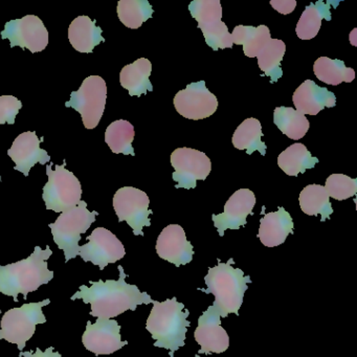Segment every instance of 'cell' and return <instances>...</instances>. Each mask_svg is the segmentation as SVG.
Instances as JSON below:
<instances>
[{"label": "cell", "instance_id": "26", "mask_svg": "<svg viewBox=\"0 0 357 357\" xmlns=\"http://www.w3.org/2000/svg\"><path fill=\"white\" fill-rule=\"evenodd\" d=\"M262 135V126H261L260 121L255 118L246 119L234 132V147L238 150H246V153L250 155L255 151H259L261 155H265L267 147L261 141Z\"/></svg>", "mask_w": 357, "mask_h": 357}, {"label": "cell", "instance_id": "15", "mask_svg": "<svg viewBox=\"0 0 357 357\" xmlns=\"http://www.w3.org/2000/svg\"><path fill=\"white\" fill-rule=\"evenodd\" d=\"M82 342L85 349L96 356L112 354L128 344L121 337V326L112 319H97L93 324L87 321Z\"/></svg>", "mask_w": 357, "mask_h": 357}, {"label": "cell", "instance_id": "25", "mask_svg": "<svg viewBox=\"0 0 357 357\" xmlns=\"http://www.w3.org/2000/svg\"><path fill=\"white\" fill-rule=\"evenodd\" d=\"M319 162V158H313L310 151L300 143L289 146L278 158L280 168L289 176H298L300 173L304 174L307 169L314 168Z\"/></svg>", "mask_w": 357, "mask_h": 357}, {"label": "cell", "instance_id": "24", "mask_svg": "<svg viewBox=\"0 0 357 357\" xmlns=\"http://www.w3.org/2000/svg\"><path fill=\"white\" fill-rule=\"evenodd\" d=\"M333 1H317L315 3H310L303 12L298 24H296V32L298 38L302 40H310L319 34L321 30V20L327 22L331 20V5Z\"/></svg>", "mask_w": 357, "mask_h": 357}, {"label": "cell", "instance_id": "1", "mask_svg": "<svg viewBox=\"0 0 357 357\" xmlns=\"http://www.w3.org/2000/svg\"><path fill=\"white\" fill-rule=\"evenodd\" d=\"M120 278L107 281H91V287L81 285L80 290L70 298L72 301L83 300L91 305V317L97 319H112L126 312L137 310L139 305L151 304V296L142 292L137 285L126 282L124 268L119 265Z\"/></svg>", "mask_w": 357, "mask_h": 357}, {"label": "cell", "instance_id": "2", "mask_svg": "<svg viewBox=\"0 0 357 357\" xmlns=\"http://www.w3.org/2000/svg\"><path fill=\"white\" fill-rule=\"evenodd\" d=\"M52 255L53 250L49 245L45 250L36 246L29 258L0 266V292L18 302V294H24L26 300L30 292L49 284L54 279V271L47 267Z\"/></svg>", "mask_w": 357, "mask_h": 357}, {"label": "cell", "instance_id": "22", "mask_svg": "<svg viewBox=\"0 0 357 357\" xmlns=\"http://www.w3.org/2000/svg\"><path fill=\"white\" fill-rule=\"evenodd\" d=\"M103 31L89 16H79L73 20L68 28V39L70 45L79 53H93L100 43H105L102 36Z\"/></svg>", "mask_w": 357, "mask_h": 357}, {"label": "cell", "instance_id": "40", "mask_svg": "<svg viewBox=\"0 0 357 357\" xmlns=\"http://www.w3.org/2000/svg\"><path fill=\"white\" fill-rule=\"evenodd\" d=\"M0 313H1V310H0Z\"/></svg>", "mask_w": 357, "mask_h": 357}, {"label": "cell", "instance_id": "16", "mask_svg": "<svg viewBox=\"0 0 357 357\" xmlns=\"http://www.w3.org/2000/svg\"><path fill=\"white\" fill-rule=\"evenodd\" d=\"M194 336L200 346L198 354H220L229 349V334L221 326L220 315L213 306L208 307L198 319Z\"/></svg>", "mask_w": 357, "mask_h": 357}, {"label": "cell", "instance_id": "18", "mask_svg": "<svg viewBox=\"0 0 357 357\" xmlns=\"http://www.w3.org/2000/svg\"><path fill=\"white\" fill-rule=\"evenodd\" d=\"M155 248L160 258L175 266L189 264L193 260V245L188 241L185 229L178 225H170L162 229Z\"/></svg>", "mask_w": 357, "mask_h": 357}, {"label": "cell", "instance_id": "23", "mask_svg": "<svg viewBox=\"0 0 357 357\" xmlns=\"http://www.w3.org/2000/svg\"><path fill=\"white\" fill-rule=\"evenodd\" d=\"M151 72V62L146 58H139L121 70V85L129 91L131 97L146 95L148 91H153V86L149 80Z\"/></svg>", "mask_w": 357, "mask_h": 357}, {"label": "cell", "instance_id": "13", "mask_svg": "<svg viewBox=\"0 0 357 357\" xmlns=\"http://www.w3.org/2000/svg\"><path fill=\"white\" fill-rule=\"evenodd\" d=\"M89 243L80 246L79 256L85 262H91L103 271L107 265L114 264L124 258V245L116 235L105 227H97L86 238Z\"/></svg>", "mask_w": 357, "mask_h": 357}, {"label": "cell", "instance_id": "39", "mask_svg": "<svg viewBox=\"0 0 357 357\" xmlns=\"http://www.w3.org/2000/svg\"><path fill=\"white\" fill-rule=\"evenodd\" d=\"M0 181H1V176H0Z\"/></svg>", "mask_w": 357, "mask_h": 357}, {"label": "cell", "instance_id": "37", "mask_svg": "<svg viewBox=\"0 0 357 357\" xmlns=\"http://www.w3.org/2000/svg\"><path fill=\"white\" fill-rule=\"evenodd\" d=\"M20 357H62L61 354L54 351L53 347H50L45 351L37 348L35 352H20Z\"/></svg>", "mask_w": 357, "mask_h": 357}, {"label": "cell", "instance_id": "31", "mask_svg": "<svg viewBox=\"0 0 357 357\" xmlns=\"http://www.w3.org/2000/svg\"><path fill=\"white\" fill-rule=\"evenodd\" d=\"M285 43L279 39H271L257 56L259 68L265 76L271 78V83H275L282 76L283 70L281 62L285 55Z\"/></svg>", "mask_w": 357, "mask_h": 357}, {"label": "cell", "instance_id": "36", "mask_svg": "<svg viewBox=\"0 0 357 357\" xmlns=\"http://www.w3.org/2000/svg\"><path fill=\"white\" fill-rule=\"evenodd\" d=\"M271 6L279 13L287 15L296 9V0H271Z\"/></svg>", "mask_w": 357, "mask_h": 357}, {"label": "cell", "instance_id": "19", "mask_svg": "<svg viewBox=\"0 0 357 357\" xmlns=\"http://www.w3.org/2000/svg\"><path fill=\"white\" fill-rule=\"evenodd\" d=\"M45 137L39 139L36 132L26 131L16 137L13 145L8 151V155L15 162V170L29 176L31 169L36 164L47 165L51 162V156L45 150L41 149L40 143Z\"/></svg>", "mask_w": 357, "mask_h": 357}, {"label": "cell", "instance_id": "29", "mask_svg": "<svg viewBox=\"0 0 357 357\" xmlns=\"http://www.w3.org/2000/svg\"><path fill=\"white\" fill-rule=\"evenodd\" d=\"M273 122L283 135L294 141L303 139L310 128V123L304 114L284 106L275 108Z\"/></svg>", "mask_w": 357, "mask_h": 357}, {"label": "cell", "instance_id": "8", "mask_svg": "<svg viewBox=\"0 0 357 357\" xmlns=\"http://www.w3.org/2000/svg\"><path fill=\"white\" fill-rule=\"evenodd\" d=\"M107 86L100 76H89L82 82L79 91L70 93L68 108H74L82 116L86 129H95L99 125L105 110Z\"/></svg>", "mask_w": 357, "mask_h": 357}, {"label": "cell", "instance_id": "5", "mask_svg": "<svg viewBox=\"0 0 357 357\" xmlns=\"http://www.w3.org/2000/svg\"><path fill=\"white\" fill-rule=\"evenodd\" d=\"M98 215L97 211L89 212L86 202L81 200L78 206L61 213L56 222L49 225L54 241L64 252L66 262L79 256L81 235L89 231Z\"/></svg>", "mask_w": 357, "mask_h": 357}, {"label": "cell", "instance_id": "20", "mask_svg": "<svg viewBox=\"0 0 357 357\" xmlns=\"http://www.w3.org/2000/svg\"><path fill=\"white\" fill-rule=\"evenodd\" d=\"M296 112L302 114L317 116L324 108L334 107L336 97L325 87H319L312 80H306L294 91L292 97Z\"/></svg>", "mask_w": 357, "mask_h": 357}, {"label": "cell", "instance_id": "21", "mask_svg": "<svg viewBox=\"0 0 357 357\" xmlns=\"http://www.w3.org/2000/svg\"><path fill=\"white\" fill-rule=\"evenodd\" d=\"M294 233V221L289 213L280 206L277 212L268 213L260 220L258 237L266 248H275Z\"/></svg>", "mask_w": 357, "mask_h": 357}, {"label": "cell", "instance_id": "7", "mask_svg": "<svg viewBox=\"0 0 357 357\" xmlns=\"http://www.w3.org/2000/svg\"><path fill=\"white\" fill-rule=\"evenodd\" d=\"M52 166H47L49 181L43 187V198L47 210L56 213H63L78 206L82 196L81 183L74 173L66 168V162L62 166L56 165L55 170Z\"/></svg>", "mask_w": 357, "mask_h": 357}, {"label": "cell", "instance_id": "4", "mask_svg": "<svg viewBox=\"0 0 357 357\" xmlns=\"http://www.w3.org/2000/svg\"><path fill=\"white\" fill-rule=\"evenodd\" d=\"M231 263L233 259H229L227 263L218 260L216 266L210 267L204 277L208 289H200L206 294H214L212 306L220 317H227L229 313L239 315L248 284L252 283L250 277H245L241 269L234 268Z\"/></svg>", "mask_w": 357, "mask_h": 357}, {"label": "cell", "instance_id": "34", "mask_svg": "<svg viewBox=\"0 0 357 357\" xmlns=\"http://www.w3.org/2000/svg\"><path fill=\"white\" fill-rule=\"evenodd\" d=\"M329 197L336 200H346L357 193V179L344 174H332L326 181L325 187Z\"/></svg>", "mask_w": 357, "mask_h": 357}, {"label": "cell", "instance_id": "11", "mask_svg": "<svg viewBox=\"0 0 357 357\" xmlns=\"http://www.w3.org/2000/svg\"><path fill=\"white\" fill-rule=\"evenodd\" d=\"M171 165L174 168L173 181L176 189H195L197 181H206L212 170L210 158L192 148H177L171 154Z\"/></svg>", "mask_w": 357, "mask_h": 357}, {"label": "cell", "instance_id": "28", "mask_svg": "<svg viewBox=\"0 0 357 357\" xmlns=\"http://www.w3.org/2000/svg\"><path fill=\"white\" fill-rule=\"evenodd\" d=\"M298 202H300L301 210L308 216L321 215V222L329 219L330 215L333 213L329 195L323 185H307L301 192Z\"/></svg>", "mask_w": 357, "mask_h": 357}, {"label": "cell", "instance_id": "32", "mask_svg": "<svg viewBox=\"0 0 357 357\" xmlns=\"http://www.w3.org/2000/svg\"><path fill=\"white\" fill-rule=\"evenodd\" d=\"M135 128L128 121L119 120L112 123L106 129L105 142L114 153L135 156L132 142Z\"/></svg>", "mask_w": 357, "mask_h": 357}, {"label": "cell", "instance_id": "14", "mask_svg": "<svg viewBox=\"0 0 357 357\" xmlns=\"http://www.w3.org/2000/svg\"><path fill=\"white\" fill-rule=\"evenodd\" d=\"M175 109L183 118L198 121L210 118L218 108V100L204 81L191 83L174 97Z\"/></svg>", "mask_w": 357, "mask_h": 357}, {"label": "cell", "instance_id": "38", "mask_svg": "<svg viewBox=\"0 0 357 357\" xmlns=\"http://www.w3.org/2000/svg\"><path fill=\"white\" fill-rule=\"evenodd\" d=\"M196 357H200V356H199V355L197 354V355H196Z\"/></svg>", "mask_w": 357, "mask_h": 357}, {"label": "cell", "instance_id": "33", "mask_svg": "<svg viewBox=\"0 0 357 357\" xmlns=\"http://www.w3.org/2000/svg\"><path fill=\"white\" fill-rule=\"evenodd\" d=\"M116 12L125 26L137 30L152 17L154 11L147 0H120Z\"/></svg>", "mask_w": 357, "mask_h": 357}, {"label": "cell", "instance_id": "30", "mask_svg": "<svg viewBox=\"0 0 357 357\" xmlns=\"http://www.w3.org/2000/svg\"><path fill=\"white\" fill-rule=\"evenodd\" d=\"M313 73L325 84L336 86L340 83H351L355 79L353 68H346L342 60L321 57L313 64Z\"/></svg>", "mask_w": 357, "mask_h": 357}, {"label": "cell", "instance_id": "6", "mask_svg": "<svg viewBox=\"0 0 357 357\" xmlns=\"http://www.w3.org/2000/svg\"><path fill=\"white\" fill-rule=\"evenodd\" d=\"M50 303L51 300L47 298L7 311L0 321V340H7L16 344L20 351L24 350L26 342L34 335L36 326L47 323L43 308Z\"/></svg>", "mask_w": 357, "mask_h": 357}, {"label": "cell", "instance_id": "9", "mask_svg": "<svg viewBox=\"0 0 357 357\" xmlns=\"http://www.w3.org/2000/svg\"><path fill=\"white\" fill-rule=\"evenodd\" d=\"M192 17L198 22L206 45L217 52L231 49L233 40L227 24L222 22V7L219 0H194L189 5Z\"/></svg>", "mask_w": 357, "mask_h": 357}, {"label": "cell", "instance_id": "27", "mask_svg": "<svg viewBox=\"0 0 357 357\" xmlns=\"http://www.w3.org/2000/svg\"><path fill=\"white\" fill-rule=\"evenodd\" d=\"M271 31L266 26H237L231 34L233 45H243L244 55L248 58H257L261 50L271 40Z\"/></svg>", "mask_w": 357, "mask_h": 357}, {"label": "cell", "instance_id": "12", "mask_svg": "<svg viewBox=\"0 0 357 357\" xmlns=\"http://www.w3.org/2000/svg\"><path fill=\"white\" fill-rule=\"evenodd\" d=\"M1 38L9 39L11 49L20 47L31 53H39L49 45V32L43 20L35 15H26L20 20L7 22Z\"/></svg>", "mask_w": 357, "mask_h": 357}, {"label": "cell", "instance_id": "3", "mask_svg": "<svg viewBox=\"0 0 357 357\" xmlns=\"http://www.w3.org/2000/svg\"><path fill=\"white\" fill-rule=\"evenodd\" d=\"M154 305L146 324V329L155 340L154 347L170 351V357H174L175 351L185 344V334L190 321V312L183 303L176 298H167L164 302L153 301Z\"/></svg>", "mask_w": 357, "mask_h": 357}, {"label": "cell", "instance_id": "17", "mask_svg": "<svg viewBox=\"0 0 357 357\" xmlns=\"http://www.w3.org/2000/svg\"><path fill=\"white\" fill-rule=\"evenodd\" d=\"M255 204L256 197L250 189L236 191L225 204L222 214L212 215L213 222L219 236L223 237L227 229H239L244 227L248 215L252 214Z\"/></svg>", "mask_w": 357, "mask_h": 357}, {"label": "cell", "instance_id": "10", "mask_svg": "<svg viewBox=\"0 0 357 357\" xmlns=\"http://www.w3.org/2000/svg\"><path fill=\"white\" fill-rule=\"evenodd\" d=\"M149 204L147 194L137 188H121L114 196V208L119 221H126L135 236H144V227L151 225Z\"/></svg>", "mask_w": 357, "mask_h": 357}, {"label": "cell", "instance_id": "35", "mask_svg": "<svg viewBox=\"0 0 357 357\" xmlns=\"http://www.w3.org/2000/svg\"><path fill=\"white\" fill-rule=\"evenodd\" d=\"M22 108L20 100L14 96H1L0 97V125L15 124V119Z\"/></svg>", "mask_w": 357, "mask_h": 357}]
</instances>
